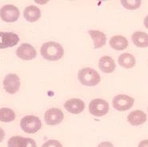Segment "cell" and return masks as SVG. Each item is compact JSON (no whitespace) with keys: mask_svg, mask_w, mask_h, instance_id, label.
<instances>
[{"mask_svg":"<svg viewBox=\"0 0 148 147\" xmlns=\"http://www.w3.org/2000/svg\"><path fill=\"white\" fill-rule=\"evenodd\" d=\"M89 111L90 113L95 116H103L109 111V104L107 101L103 99H94L90 103Z\"/></svg>","mask_w":148,"mask_h":147,"instance_id":"5b68a950","label":"cell"},{"mask_svg":"<svg viewBox=\"0 0 148 147\" xmlns=\"http://www.w3.org/2000/svg\"><path fill=\"white\" fill-rule=\"evenodd\" d=\"M18 42V36L13 32H0V49L14 46Z\"/></svg>","mask_w":148,"mask_h":147,"instance_id":"9c48e42d","label":"cell"},{"mask_svg":"<svg viewBox=\"0 0 148 147\" xmlns=\"http://www.w3.org/2000/svg\"><path fill=\"white\" fill-rule=\"evenodd\" d=\"M138 147H148V139L142 141L141 142L139 143V145H138Z\"/></svg>","mask_w":148,"mask_h":147,"instance_id":"cb8c5ba5","label":"cell"},{"mask_svg":"<svg viewBox=\"0 0 148 147\" xmlns=\"http://www.w3.org/2000/svg\"><path fill=\"white\" fill-rule=\"evenodd\" d=\"M41 55L49 61H57L64 55V50L61 45L55 42H47L42 44L40 49Z\"/></svg>","mask_w":148,"mask_h":147,"instance_id":"6da1fadb","label":"cell"},{"mask_svg":"<svg viewBox=\"0 0 148 147\" xmlns=\"http://www.w3.org/2000/svg\"><path fill=\"white\" fill-rule=\"evenodd\" d=\"M90 36L93 39L94 47L95 49L101 48L106 44L107 42V37L104 33L101 31H95V30H90L88 31Z\"/></svg>","mask_w":148,"mask_h":147,"instance_id":"2e32d148","label":"cell"},{"mask_svg":"<svg viewBox=\"0 0 148 147\" xmlns=\"http://www.w3.org/2000/svg\"><path fill=\"white\" fill-rule=\"evenodd\" d=\"M16 55L19 58L23 60H31L37 55L35 49L28 43H23L18 47Z\"/></svg>","mask_w":148,"mask_h":147,"instance_id":"8fae6325","label":"cell"},{"mask_svg":"<svg viewBox=\"0 0 148 147\" xmlns=\"http://www.w3.org/2000/svg\"><path fill=\"white\" fill-rule=\"evenodd\" d=\"M3 87L5 90L10 94L18 92L20 87L19 77L15 74L7 75L3 80Z\"/></svg>","mask_w":148,"mask_h":147,"instance_id":"52a82bcc","label":"cell"},{"mask_svg":"<svg viewBox=\"0 0 148 147\" xmlns=\"http://www.w3.org/2000/svg\"><path fill=\"white\" fill-rule=\"evenodd\" d=\"M42 147H62V145L57 140H48L42 146Z\"/></svg>","mask_w":148,"mask_h":147,"instance_id":"7402d4cb","label":"cell"},{"mask_svg":"<svg viewBox=\"0 0 148 147\" xmlns=\"http://www.w3.org/2000/svg\"><path fill=\"white\" fill-rule=\"evenodd\" d=\"M134 99L133 98L125 94L115 96L112 101L114 108L119 111H125L131 109L134 105Z\"/></svg>","mask_w":148,"mask_h":147,"instance_id":"8992f818","label":"cell"},{"mask_svg":"<svg viewBox=\"0 0 148 147\" xmlns=\"http://www.w3.org/2000/svg\"><path fill=\"white\" fill-rule=\"evenodd\" d=\"M23 15L27 21L30 23H35L41 17V10L36 6H29L25 8Z\"/></svg>","mask_w":148,"mask_h":147,"instance_id":"9a60e30c","label":"cell"},{"mask_svg":"<svg viewBox=\"0 0 148 147\" xmlns=\"http://www.w3.org/2000/svg\"><path fill=\"white\" fill-rule=\"evenodd\" d=\"M64 118L63 112L58 108L47 109L45 113L44 119L46 123L49 126H55L59 124Z\"/></svg>","mask_w":148,"mask_h":147,"instance_id":"ba28073f","label":"cell"},{"mask_svg":"<svg viewBox=\"0 0 148 147\" xmlns=\"http://www.w3.org/2000/svg\"><path fill=\"white\" fill-rule=\"evenodd\" d=\"M19 10L14 5L7 4L0 9V18L6 23H14L19 18Z\"/></svg>","mask_w":148,"mask_h":147,"instance_id":"277c9868","label":"cell"},{"mask_svg":"<svg viewBox=\"0 0 148 147\" xmlns=\"http://www.w3.org/2000/svg\"><path fill=\"white\" fill-rule=\"evenodd\" d=\"M98 147H114L113 144L109 142H101V143L98 146Z\"/></svg>","mask_w":148,"mask_h":147,"instance_id":"603a6c76","label":"cell"},{"mask_svg":"<svg viewBox=\"0 0 148 147\" xmlns=\"http://www.w3.org/2000/svg\"><path fill=\"white\" fill-rule=\"evenodd\" d=\"M110 45L116 51H123L128 46V40L123 36L115 35L110 38Z\"/></svg>","mask_w":148,"mask_h":147,"instance_id":"ac0fdd59","label":"cell"},{"mask_svg":"<svg viewBox=\"0 0 148 147\" xmlns=\"http://www.w3.org/2000/svg\"><path fill=\"white\" fill-rule=\"evenodd\" d=\"M4 137H5V133H4V130L0 128V142H2L4 139Z\"/></svg>","mask_w":148,"mask_h":147,"instance_id":"d4e9b609","label":"cell"},{"mask_svg":"<svg viewBox=\"0 0 148 147\" xmlns=\"http://www.w3.org/2000/svg\"><path fill=\"white\" fill-rule=\"evenodd\" d=\"M20 126L25 133H35L41 129L42 122L38 117L29 115L21 119Z\"/></svg>","mask_w":148,"mask_h":147,"instance_id":"3957f363","label":"cell"},{"mask_svg":"<svg viewBox=\"0 0 148 147\" xmlns=\"http://www.w3.org/2000/svg\"><path fill=\"white\" fill-rule=\"evenodd\" d=\"M121 3L128 10H135L141 6L140 0H122Z\"/></svg>","mask_w":148,"mask_h":147,"instance_id":"44dd1931","label":"cell"},{"mask_svg":"<svg viewBox=\"0 0 148 147\" xmlns=\"http://www.w3.org/2000/svg\"><path fill=\"white\" fill-rule=\"evenodd\" d=\"M131 39L133 43L138 47L143 48L148 46V34L145 32H134L131 36Z\"/></svg>","mask_w":148,"mask_h":147,"instance_id":"e0dca14e","label":"cell"},{"mask_svg":"<svg viewBox=\"0 0 148 147\" xmlns=\"http://www.w3.org/2000/svg\"><path fill=\"white\" fill-rule=\"evenodd\" d=\"M127 121L132 126H139L147 121V114L142 110H134L128 114Z\"/></svg>","mask_w":148,"mask_h":147,"instance_id":"5bb4252c","label":"cell"},{"mask_svg":"<svg viewBox=\"0 0 148 147\" xmlns=\"http://www.w3.org/2000/svg\"><path fill=\"white\" fill-rule=\"evenodd\" d=\"M8 147H37L36 142L30 137L21 136L11 137L7 142Z\"/></svg>","mask_w":148,"mask_h":147,"instance_id":"30bf717a","label":"cell"},{"mask_svg":"<svg viewBox=\"0 0 148 147\" xmlns=\"http://www.w3.org/2000/svg\"><path fill=\"white\" fill-rule=\"evenodd\" d=\"M99 67L101 71L107 74H110L115 70V62L110 56H103L99 61Z\"/></svg>","mask_w":148,"mask_h":147,"instance_id":"4fadbf2b","label":"cell"},{"mask_svg":"<svg viewBox=\"0 0 148 147\" xmlns=\"http://www.w3.org/2000/svg\"><path fill=\"white\" fill-rule=\"evenodd\" d=\"M64 107L70 113L78 114L83 111L85 108V103L83 100L79 98H71L66 102Z\"/></svg>","mask_w":148,"mask_h":147,"instance_id":"7c38bea8","label":"cell"},{"mask_svg":"<svg viewBox=\"0 0 148 147\" xmlns=\"http://www.w3.org/2000/svg\"><path fill=\"white\" fill-rule=\"evenodd\" d=\"M15 113L10 108H1L0 109V121L3 122H10L15 119Z\"/></svg>","mask_w":148,"mask_h":147,"instance_id":"ffe728a7","label":"cell"},{"mask_svg":"<svg viewBox=\"0 0 148 147\" xmlns=\"http://www.w3.org/2000/svg\"><path fill=\"white\" fill-rule=\"evenodd\" d=\"M144 25H145V27L148 29V15H147V17L145 18Z\"/></svg>","mask_w":148,"mask_h":147,"instance_id":"484cf974","label":"cell"},{"mask_svg":"<svg viewBox=\"0 0 148 147\" xmlns=\"http://www.w3.org/2000/svg\"><path fill=\"white\" fill-rule=\"evenodd\" d=\"M119 64L122 67L126 69H130L135 66V58L132 55L129 53H124L118 58Z\"/></svg>","mask_w":148,"mask_h":147,"instance_id":"d6986e66","label":"cell"},{"mask_svg":"<svg viewBox=\"0 0 148 147\" xmlns=\"http://www.w3.org/2000/svg\"><path fill=\"white\" fill-rule=\"evenodd\" d=\"M78 79L83 85L94 86L99 84L101 80L99 73L94 69L86 67L80 70L78 73Z\"/></svg>","mask_w":148,"mask_h":147,"instance_id":"7a4b0ae2","label":"cell"}]
</instances>
